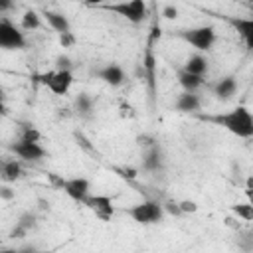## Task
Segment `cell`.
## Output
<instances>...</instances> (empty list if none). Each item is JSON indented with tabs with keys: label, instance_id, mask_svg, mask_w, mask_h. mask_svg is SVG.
<instances>
[{
	"label": "cell",
	"instance_id": "6da1fadb",
	"mask_svg": "<svg viewBox=\"0 0 253 253\" xmlns=\"http://www.w3.org/2000/svg\"><path fill=\"white\" fill-rule=\"evenodd\" d=\"M194 115L200 121H208V123H215L217 126H223L225 130H229L239 138L253 136V117L247 107H237L229 113H217V115H202V113H194Z\"/></svg>",
	"mask_w": 253,
	"mask_h": 253
},
{
	"label": "cell",
	"instance_id": "7a4b0ae2",
	"mask_svg": "<svg viewBox=\"0 0 253 253\" xmlns=\"http://www.w3.org/2000/svg\"><path fill=\"white\" fill-rule=\"evenodd\" d=\"M128 217H132L136 223L140 225H150V223H160L162 217H164V208L160 202H154V200H146V202H140V204H134L130 208L125 210Z\"/></svg>",
	"mask_w": 253,
	"mask_h": 253
},
{
	"label": "cell",
	"instance_id": "3957f363",
	"mask_svg": "<svg viewBox=\"0 0 253 253\" xmlns=\"http://www.w3.org/2000/svg\"><path fill=\"white\" fill-rule=\"evenodd\" d=\"M176 38L184 40L198 51H208L215 43V30L213 26H200V28H190V30H178L174 32Z\"/></svg>",
	"mask_w": 253,
	"mask_h": 253
},
{
	"label": "cell",
	"instance_id": "277c9868",
	"mask_svg": "<svg viewBox=\"0 0 253 253\" xmlns=\"http://www.w3.org/2000/svg\"><path fill=\"white\" fill-rule=\"evenodd\" d=\"M109 12L128 20L130 24H140L146 14H148V6L146 0H123V2H115V4H107L105 6Z\"/></svg>",
	"mask_w": 253,
	"mask_h": 253
},
{
	"label": "cell",
	"instance_id": "5b68a950",
	"mask_svg": "<svg viewBox=\"0 0 253 253\" xmlns=\"http://www.w3.org/2000/svg\"><path fill=\"white\" fill-rule=\"evenodd\" d=\"M26 36L10 20H0V49H24Z\"/></svg>",
	"mask_w": 253,
	"mask_h": 253
},
{
	"label": "cell",
	"instance_id": "8992f818",
	"mask_svg": "<svg viewBox=\"0 0 253 253\" xmlns=\"http://www.w3.org/2000/svg\"><path fill=\"white\" fill-rule=\"evenodd\" d=\"M42 83L53 93V95H65L73 83V73L69 69H55L45 75H42Z\"/></svg>",
	"mask_w": 253,
	"mask_h": 253
},
{
	"label": "cell",
	"instance_id": "52a82bcc",
	"mask_svg": "<svg viewBox=\"0 0 253 253\" xmlns=\"http://www.w3.org/2000/svg\"><path fill=\"white\" fill-rule=\"evenodd\" d=\"M55 180V178H53ZM59 184V188L75 202H81L89 196V190H91V184L87 178H69V180H55Z\"/></svg>",
	"mask_w": 253,
	"mask_h": 253
},
{
	"label": "cell",
	"instance_id": "ba28073f",
	"mask_svg": "<svg viewBox=\"0 0 253 253\" xmlns=\"http://www.w3.org/2000/svg\"><path fill=\"white\" fill-rule=\"evenodd\" d=\"M18 158L28 160V162H40L45 156V150L40 146V142H28V140H18L8 146Z\"/></svg>",
	"mask_w": 253,
	"mask_h": 253
},
{
	"label": "cell",
	"instance_id": "9c48e42d",
	"mask_svg": "<svg viewBox=\"0 0 253 253\" xmlns=\"http://www.w3.org/2000/svg\"><path fill=\"white\" fill-rule=\"evenodd\" d=\"M83 204H85L91 211H95V215H97L99 219H103V221L111 219L113 213H115L113 200H111L109 196H87V198L83 200Z\"/></svg>",
	"mask_w": 253,
	"mask_h": 253
},
{
	"label": "cell",
	"instance_id": "30bf717a",
	"mask_svg": "<svg viewBox=\"0 0 253 253\" xmlns=\"http://www.w3.org/2000/svg\"><path fill=\"white\" fill-rule=\"evenodd\" d=\"M97 77L103 79V81H105L107 85H111V87H121V85L125 83V71H123V67L117 65V63H107L105 67H101V69L97 71Z\"/></svg>",
	"mask_w": 253,
	"mask_h": 253
},
{
	"label": "cell",
	"instance_id": "8fae6325",
	"mask_svg": "<svg viewBox=\"0 0 253 253\" xmlns=\"http://www.w3.org/2000/svg\"><path fill=\"white\" fill-rule=\"evenodd\" d=\"M200 105H202V101H200V97H198L196 93L184 91L182 95H178L174 107H176L178 113H190V115H194V113L200 111Z\"/></svg>",
	"mask_w": 253,
	"mask_h": 253
},
{
	"label": "cell",
	"instance_id": "7c38bea8",
	"mask_svg": "<svg viewBox=\"0 0 253 253\" xmlns=\"http://www.w3.org/2000/svg\"><path fill=\"white\" fill-rule=\"evenodd\" d=\"M162 150H160V146L154 142L152 146H148L146 148V152H144V156H142V170H146V172H156V170H160L162 168Z\"/></svg>",
	"mask_w": 253,
	"mask_h": 253
},
{
	"label": "cell",
	"instance_id": "4fadbf2b",
	"mask_svg": "<svg viewBox=\"0 0 253 253\" xmlns=\"http://www.w3.org/2000/svg\"><path fill=\"white\" fill-rule=\"evenodd\" d=\"M237 91V81L233 75H227L223 79H219L213 87V95L219 99V101H229Z\"/></svg>",
	"mask_w": 253,
	"mask_h": 253
},
{
	"label": "cell",
	"instance_id": "5bb4252c",
	"mask_svg": "<svg viewBox=\"0 0 253 253\" xmlns=\"http://www.w3.org/2000/svg\"><path fill=\"white\" fill-rule=\"evenodd\" d=\"M142 67H144V71H146V81H148L150 97H154V93H156V69H154V53H152V40L148 42V47H146V55H144Z\"/></svg>",
	"mask_w": 253,
	"mask_h": 253
},
{
	"label": "cell",
	"instance_id": "9a60e30c",
	"mask_svg": "<svg viewBox=\"0 0 253 253\" xmlns=\"http://www.w3.org/2000/svg\"><path fill=\"white\" fill-rule=\"evenodd\" d=\"M176 77H178V83L182 85V89H184V91H192V93H196V91L204 85V77H202V75H194V73L186 71L184 67H182V69H178Z\"/></svg>",
	"mask_w": 253,
	"mask_h": 253
},
{
	"label": "cell",
	"instance_id": "2e32d148",
	"mask_svg": "<svg viewBox=\"0 0 253 253\" xmlns=\"http://www.w3.org/2000/svg\"><path fill=\"white\" fill-rule=\"evenodd\" d=\"M229 24L239 32V36L243 38L247 47H251L253 45V20H249V18H229Z\"/></svg>",
	"mask_w": 253,
	"mask_h": 253
},
{
	"label": "cell",
	"instance_id": "e0dca14e",
	"mask_svg": "<svg viewBox=\"0 0 253 253\" xmlns=\"http://www.w3.org/2000/svg\"><path fill=\"white\" fill-rule=\"evenodd\" d=\"M43 18L45 22L57 32V34H65V32H71V24L67 20V16L59 14V12H51V10H45L43 12Z\"/></svg>",
	"mask_w": 253,
	"mask_h": 253
},
{
	"label": "cell",
	"instance_id": "ac0fdd59",
	"mask_svg": "<svg viewBox=\"0 0 253 253\" xmlns=\"http://www.w3.org/2000/svg\"><path fill=\"white\" fill-rule=\"evenodd\" d=\"M208 67H210L208 57L202 55V53L190 55V57L186 59V63H184V69H186V71H190V73H194V75H202V77H204V73L208 71Z\"/></svg>",
	"mask_w": 253,
	"mask_h": 253
},
{
	"label": "cell",
	"instance_id": "d6986e66",
	"mask_svg": "<svg viewBox=\"0 0 253 253\" xmlns=\"http://www.w3.org/2000/svg\"><path fill=\"white\" fill-rule=\"evenodd\" d=\"M22 176V166L16 160H8V162H0V178L14 182Z\"/></svg>",
	"mask_w": 253,
	"mask_h": 253
},
{
	"label": "cell",
	"instance_id": "ffe728a7",
	"mask_svg": "<svg viewBox=\"0 0 253 253\" xmlns=\"http://www.w3.org/2000/svg\"><path fill=\"white\" fill-rule=\"evenodd\" d=\"M75 111H77L81 117H89L91 111H93V99H91V95L79 93V95L75 97Z\"/></svg>",
	"mask_w": 253,
	"mask_h": 253
},
{
	"label": "cell",
	"instance_id": "44dd1931",
	"mask_svg": "<svg viewBox=\"0 0 253 253\" xmlns=\"http://www.w3.org/2000/svg\"><path fill=\"white\" fill-rule=\"evenodd\" d=\"M42 26V20H40V16H38V12L36 10H28V12H24V16H22V30H38Z\"/></svg>",
	"mask_w": 253,
	"mask_h": 253
},
{
	"label": "cell",
	"instance_id": "7402d4cb",
	"mask_svg": "<svg viewBox=\"0 0 253 253\" xmlns=\"http://www.w3.org/2000/svg\"><path fill=\"white\" fill-rule=\"evenodd\" d=\"M231 211L237 217L245 219V221H251L253 219V206L251 204H235V206H231Z\"/></svg>",
	"mask_w": 253,
	"mask_h": 253
},
{
	"label": "cell",
	"instance_id": "603a6c76",
	"mask_svg": "<svg viewBox=\"0 0 253 253\" xmlns=\"http://www.w3.org/2000/svg\"><path fill=\"white\" fill-rule=\"evenodd\" d=\"M40 130L36 126H24L22 128V136L20 140H28V142H40Z\"/></svg>",
	"mask_w": 253,
	"mask_h": 253
},
{
	"label": "cell",
	"instance_id": "cb8c5ba5",
	"mask_svg": "<svg viewBox=\"0 0 253 253\" xmlns=\"http://www.w3.org/2000/svg\"><path fill=\"white\" fill-rule=\"evenodd\" d=\"M36 221H38V219H36V215H34L32 211H26V213H22V215L18 217V223H20V225H24L28 231H30V229H34V227L38 225Z\"/></svg>",
	"mask_w": 253,
	"mask_h": 253
},
{
	"label": "cell",
	"instance_id": "d4e9b609",
	"mask_svg": "<svg viewBox=\"0 0 253 253\" xmlns=\"http://www.w3.org/2000/svg\"><path fill=\"white\" fill-rule=\"evenodd\" d=\"M178 206H180L182 213H194V211H198V204L192 202V200H182V202H178Z\"/></svg>",
	"mask_w": 253,
	"mask_h": 253
},
{
	"label": "cell",
	"instance_id": "484cf974",
	"mask_svg": "<svg viewBox=\"0 0 253 253\" xmlns=\"http://www.w3.org/2000/svg\"><path fill=\"white\" fill-rule=\"evenodd\" d=\"M162 208H164V211H168L170 215H182V210H180L178 202L168 200V202H164V204H162Z\"/></svg>",
	"mask_w": 253,
	"mask_h": 253
},
{
	"label": "cell",
	"instance_id": "4316f807",
	"mask_svg": "<svg viewBox=\"0 0 253 253\" xmlns=\"http://www.w3.org/2000/svg\"><path fill=\"white\" fill-rule=\"evenodd\" d=\"M14 198H16V192H14L10 186H4V184H0V200L12 202Z\"/></svg>",
	"mask_w": 253,
	"mask_h": 253
},
{
	"label": "cell",
	"instance_id": "83f0119b",
	"mask_svg": "<svg viewBox=\"0 0 253 253\" xmlns=\"http://www.w3.org/2000/svg\"><path fill=\"white\" fill-rule=\"evenodd\" d=\"M26 235H28V229L16 221V225H14L12 231H10V237H12V239H20V237H26Z\"/></svg>",
	"mask_w": 253,
	"mask_h": 253
},
{
	"label": "cell",
	"instance_id": "f1b7e54d",
	"mask_svg": "<svg viewBox=\"0 0 253 253\" xmlns=\"http://www.w3.org/2000/svg\"><path fill=\"white\" fill-rule=\"evenodd\" d=\"M55 69H69L71 71V59L67 55H59L55 59Z\"/></svg>",
	"mask_w": 253,
	"mask_h": 253
},
{
	"label": "cell",
	"instance_id": "f546056e",
	"mask_svg": "<svg viewBox=\"0 0 253 253\" xmlns=\"http://www.w3.org/2000/svg\"><path fill=\"white\" fill-rule=\"evenodd\" d=\"M162 16H164L166 20H174V18H178V8H176V6H172V4H168V6H164Z\"/></svg>",
	"mask_w": 253,
	"mask_h": 253
},
{
	"label": "cell",
	"instance_id": "4dcf8cb0",
	"mask_svg": "<svg viewBox=\"0 0 253 253\" xmlns=\"http://www.w3.org/2000/svg\"><path fill=\"white\" fill-rule=\"evenodd\" d=\"M59 42H61V45H63V47H69V45H73V43H75V38H73V34H71V32H65V34H59Z\"/></svg>",
	"mask_w": 253,
	"mask_h": 253
},
{
	"label": "cell",
	"instance_id": "1f68e13d",
	"mask_svg": "<svg viewBox=\"0 0 253 253\" xmlns=\"http://www.w3.org/2000/svg\"><path fill=\"white\" fill-rule=\"evenodd\" d=\"M14 8V0H0V14L10 12Z\"/></svg>",
	"mask_w": 253,
	"mask_h": 253
},
{
	"label": "cell",
	"instance_id": "d6a6232c",
	"mask_svg": "<svg viewBox=\"0 0 253 253\" xmlns=\"http://www.w3.org/2000/svg\"><path fill=\"white\" fill-rule=\"evenodd\" d=\"M136 140H138V144H140V146H146V148L154 144V140H152L150 136H146V134H142V136H138Z\"/></svg>",
	"mask_w": 253,
	"mask_h": 253
},
{
	"label": "cell",
	"instance_id": "836d02e7",
	"mask_svg": "<svg viewBox=\"0 0 253 253\" xmlns=\"http://www.w3.org/2000/svg\"><path fill=\"white\" fill-rule=\"evenodd\" d=\"M38 208H40L42 211H49V202L43 200V198H40V200H38Z\"/></svg>",
	"mask_w": 253,
	"mask_h": 253
},
{
	"label": "cell",
	"instance_id": "e575fe53",
	"mask_svg": "<svg viewBox=\"0 0 253 253\" xmlns=\"http://www.w3.org/2000/svg\"><path fill=\"white\" fill-rule=\"evenodd\" d=\"M123 172H125V174H123L125 178H130V180L136 178V170H134V168H123Z\"/></svg>",
	"mask_w": 253,
	"mask_h": 253
},
{
	"label": "cell",
	"instance_id": "d590c367",
	"mask_svg": "<svg viewBox=\"0 0 253 253\" xmlns=\"http://www.w3.org/2000/svg\"><path fill=\"white\" fill-rule=\"evenodd\" d=\"M87 6H99V4H103L105 0H83Z\"/></svg>",
	"mask_w": 253,
	"mask_h": 253
},
{
	"label": "cell",
	"instance_id": "8d00e7d4",
	"mask_svg": "<svg viewBox=\"0 0 253 253\" xmlns=\"http://www.w3.org/2000/svg\"><path fill=\"white\" fill-rule=\"evenodd\" d=\"M6 115V107H4V99H0V119Z\"/></svg>",
	"mask_w": 253,
	"mask_h": 253
},
{
	"label": "cell",
	"instance_id": "74e56055",
	"mask_svg": "<svg viewBox=\"0 0 253 253\" xmlns=\"http://www.w3.org/2000/svg\"><path fill=\"white\" fill-rule=\"evenodd\" d=\"M0 99H4V89H2V85H0Z\"/></svg>",
	"mask_w": 253,
	"mask_h": 253
}]
</instances>
